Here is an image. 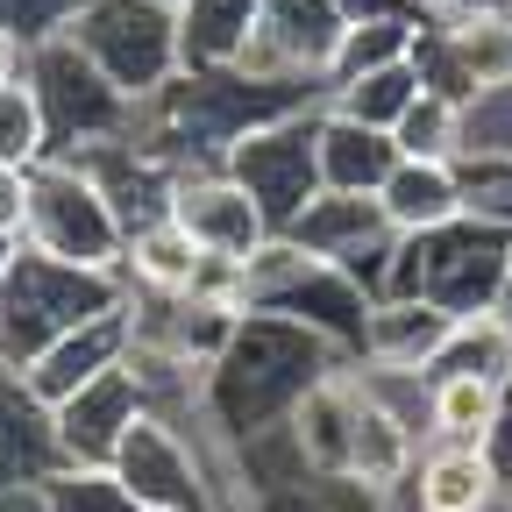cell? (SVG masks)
<instances>
[{
    "instance_id": "20",
    "label": "cell",
    "mask_w": 512,
    "mask_h": 512,
    "mask_svg": "<svg viewBox=\"0 0 512 512\" xmlns=\"http://www.w3.org/2000/svg\"><path fill=\"white\" fill-rule=\"evenodd\" d=\"M377 207H384V221H392V235H406V242L470 214L463 207V171L456 164H420V157H399V171L377 192Z\"/></svg>"
},
{
    "instance_id": "8",
    "label": "cell",
    "mask_w": 512,
    "mask_h": 512,
    "mask_svg": "<svg viewBox=\"0 0 512 512\" xmlns=\"http://www.w3.org/2000/svg\"><path fill=\"white\" fill-rule=\"evenodd\" d=\"M107 470L128 484V498H136L143 512H214L228 498L221 456L171 413H143L136 427H128V441L114 448Z\"/></svg>"
},
{
    "instance_id": "34",
    "label": "cell",
    "mask_w": 512,
    "mask_h": 512,
    "mask_svg": "<svg viewBox=\"0 0 512 512\" xmlns=\"http://www.w3.org/2000/svg\"><path fill=\"white\" fill-rule=\"evenodd\" d=\"M29 171L36 164H0V228H15V235L29 221Z\"/></svg>"
},
{
    "instance_id": "39",
    "label": "cell",
    "mask_w": 512,
    "mask_h": 512,
    "mask_svg": "<svg viewBox=\"0 0 512 512\" xmlns=\"http://www.w3.org/2000/svg\"><path fill=\"white\" fill-rule=\"evenodd\" d=\"M22 64H29V50H22L8 29H0V86H8V79H22Z\"/></svg>"
},
{
    "instance_id": "3",
    "label": "cell",
    "mask_w": 512,
    "mask_h": 512,
    "mask_svg": "<svg viewBox=\"0 0 512 512\" xmlns=\"http://www.w3.org/2000/svg\"><path fill=\"white\" fill-rule=\"evenodd\" d=\"M128 306V278L121 271H86V264H64V256L22 249V264L0 278V363L29 370L57 335L86 328L100 313Z\"/></svg>"
},
{
    "instance_id": "36",
    "label": "cell",
    "mask_w": 512,
    "mask_h": 512,
    "mask_svg": "<svg viewBox=\"0 0 512 512\" xmlns=\"http://www.w3.org/2000/svg\"><path fill=\"white\" fill-rule=\"evenodd\" d=\"M512 0H420L427 22H470V15H505Z\"/></svg>"
},
{
    "instance_id": "7",
    "label": "cell",
    "mask_w": 512,
    "mask_h": 512,
    "mask_svg": "<svg viewBox=\"0 0 512 512\" xmlns=\"http://www.w3.org/2000/svg\"><path fill=\"white\" fill-rule=\"evenodd\" d=\"M512 278V235L491 228V221H448L434 235H413L399 242V271H392V292H420L434 299L441 313H491L498 285Z\"/></svg>"
},
{
    "instance_id": "23",
    "label": "cell",
    "mask_w": 512,
    "mask_h": 512,
    "mask_svg": "<svg viewBox=\"0 0 512 512\" xmlns=\"http://www.w3.org/2000/svg\"><path fill=\"white\" fill-rule=\"evenodd\" d=\"M256 15H264V0H185V8H178V57H185V72H228V64H242Z\"/></svg>"
},
{
    "instance_id": "21",
    "label": "cell",
    "mask_w": 512,
    "mask_h": 512,
    "mask_svg": "<svg viewBox=\"0 0 512 512\" xmlns=\"http://www.w3.org/2000/svg\"><path fill=\"white\" fill-rule=\"evenodd\" d=\"M392 171H399L392 128H363L335 107H320V185L328 192H384Z\"/></svg>"
},
{
    "instance_id": "35",
    "label": "cell",
    "mask_w": 512,
    "mask_h": 512,
    "mask_svg": "<svg viewBox=\"0 0 512 512\" xmlns=\"http://www.w3.org/2000/svg\"><path fill=\"white\" fill-rule=\"evenodd\" d=\"M484 456L498 463V477L512 484V384H505V399H498V420H491V434H484Z\"/></svg>"
},
{
    "instance_id": "33",
    "label": "cell",
    "mask_w": 512,
    "mask_h": 512,
    "mask_svg": "<svg viewBox=\"0 0 512 512\" xmlns=\"http://www.w3.org/2000/svg\"><path fill=\"white\" fill-rule=\"evenodd\" d=\"M79 8H86V0H0V29H8L22 50H36V43H50V36L72 29Z\"/></svg>"
},
{
    "instance_id": "10",
    "label": "cell",
    "mask_w": 512,
    "mask_h": 512,
    "mask_svg": "<svg viewBox=\"0 0 512 512\" xmlns=\"http://www.w3.org/2000/svg\"><path fill=\"white\" fill-rule=\"evenodd\" d=\"M320 107H328V100H320ZM320 107L256 128V136H242V143L221 157V171L249 192L256 207H264V221H271L278 235L306 214V200L328 192V185H320Z\"/></svg>"
},
{
    "instance_id": "17",
    "label": "cell",
    "mask_w": 512,
    "mask_h": 512,
    "mask_svg": "<svg viewBox=\"0 0 512 512\" xmlns=\"http://www.w3.org/2000/svg\"><path fill=\"white\" fill-rule=\"evenodd\" d=\"M121 356H128V306L86 320V328H72V335H57L22 377H29V392H36L43 406H64L72 392H86L93 377H107Z\"/></svg>"
},
{
    "instance_id": "31",
    "label": "cell",
    "mask_w": 512,
    "mask_h": 512,
    "mask_svg": "<svg viewBox=\"0 0 512 512\" xmlns=\"http://www.w3.org/2000/svg\"><path fill=\"white\" fill-rule=\"evenodd\" d=\"M463 207L470 221H491L512 235V157H463Z\"/></svg>"
},
{
    "instance_id": "13",
    "label": "cell",
    "mask_w": 512,
    "mask_h": 512,
    "mask_svg": "<svg viewBox=\"0 0 512 512\" xmlns=\"http://www.w3.org/2000/svg\"><path fill=\"white\" fill-rule=\"evenodd\" d=\"M171 221L200 242L207 256H235V264H249V256L278 235V228L264 221V207H256L221 164H185V171H178V185H171Z\"/></svg>"
},
{
    "instance_id": "27",
    "label": "cell",
    "mask_w": 512,
    "mask_h": 512,
    "mask_svg": "<svg viewBox=\"0 0 512 512\" xmlns=\"http://www.w3.org/2000/svg\"><path fill=\"white\" fill-rule=\"evenodd\" d=\"M427 377H491V384H505V377H512V342H505V328H498L491 313H463L456 328H448V342H441V356H434Z\"/></svg>"
},
{
    "instance_id": "42",
    "label": "cell",
    "mask_w": 512,
    "mask_h": 512,
    "mask_svg": "<svg viewBox=\"0 0 512 512\" xmlns=\"http://www.w3.org/2000/svg\"><path fill=\"white\" fill-rule=\"evenodd\" d=\"M157 8H185V0H157Z\"/></svg>"
},
{
    "instance_id": "15",
    "label": "cell",
    "mask_w": 512,
    "mask_h": 512,
    "mask_svg": "<svg viewBox=\"0 0 512 512\" xmlns=\"http://www.w3.org/2000/svg\"><path fill=\"white\" fill-rule=\"evenodd\" d=\"M505 477L477 441H427L392 512H505Z\"/></svg>"
},
{
    "instance_id": "28",
    "label": "cell",
    "mask_w": 512,
    "mask_h": 512,
    "mask_svg": "<svg viewBox=\"0 0 512 512\" xmlns=\"http://www.w3.org/2000/svg\"><path fill=\"white\" fill-rule=\"evenodd\" d=\"M399 157H420V164H463V100H441V93H420L406 107V121L392 128Z\"/></svg>"
},
{
    "instance_id": "38",
    "label": "cell",
    "mask_w": 512,
    "mask_h": 512,
    "mask_svg": "<svg viewBox=\"0 0 512 512\" xmlns=\"http://www.w3.org/2000/svg\"><path fill=\"white\" fill-rule=\"evenodd\" d=\"M0 512H43V484H8L0 491Z\"/></svg>"
},
{
    "instance_id": "1",
    "label": "cell",
    "mask_w": 512,
    "mask_h": 512,
    "mask_svg": "<svg viewBox=\"0 0 512 512\" xmlns=\"http://www.w3.org/2000/svg\"><path fill=\"white\" fill-rule=\"evenodd\" d=\"M342 356L306 335L299 320H278V313H242V328L228 335V349L214 356L207 370V392H200V413L185 427L200 434L207 448L235 456L242 441L271 434L299 413V399L313 392L320 377H335Z\"/></svg>"
},
{
    "instance_id": "30",
    "label": "cell",
    "mask_w": 512,
    "mask_h": 512,
    "mask_svg": "<svg viewBox=\"0 0 512 512\" xmlns=\"http://www.w3.org/2000/svg\"><path fill=\"white\" fill-rule=\"evenodd\" d=\"M50 136H43V107L29 93V79L0 86V164H43Z\"/></svg>"
},
{
    "instance_id": "26",
    "label": "cell",
    "mask_w": 512,
    "mask_h": 512,
    "mask_svg": "<svg viewBox=\"0 0 512 512\" xmlns=\"http://www.w3.org/2000/svg\"><path fill=\"white\" fill-rule=\"evenodd\" d=\"M420 93H427V86H420L413 57H406V64H384V72H363V79L335 86V93H328V107H335V114H349V121H363V128H399V121H406V107H413Z\"/></svg>"
},
{
    "instance_id": "11",
    "label": "cell",
    "mask_w": 512,
    "mask_h": 512,
    "mask_svg": "<svg viewBox=\"0 0 512 512\" xmlns=\"http://www.w3.org/2000/svg\"><path fill=\"white\" fill-rule=\"evenodd\" d=\"M306 256H328V264H342L370 299L392 292V271H399V242L392 221H384L377 192H320V200H306V214L285 228Z\"/></svg>"
},
{
    "instance_id": "24",
    "label": "cell",
    "mask_w": 512,
    "mask_h": 512,
    "mask_svg": "<svg viewBox=\"0 0 512 512\" xmlns=\"http://www.w3.org/2000/svg\"><path fill=\"white\" fill-rule=\"evenodd\" d=\"M420 8L413 15H370V22H349L342 43H335V64H328V93L363 79V72H384V64H406L413 43H420Z\"/></svg>"
},
{
    "instance_id": "16",
    "label": "cell",
    "mask_w": 512,
    "mask_h": 512,
    "mask_svg": "<svg viewBox=\"0 0 512 512\" xmlns=\"http://www.w3.org/2000/svg\"><path fill=\"white\" fill-rule=\"evenodd\" d=\"M456 313H441L434 299L420 292H384L370 306V335H363V370H384V377H427Z\"/></svg>"
},
{
    "instance_id": "14",
    "label": "cell",
    "mask_w": 512,
    "mask_h": 512,
    "mask_svg": "<svg viewBox=\"0 0 512 512\" xmlns=\"http://www.w3.org/2000/svg\"><path fill=\"white\" fill-rule=\"evenodd\" d=\"M150 413V392L136 384V370H128V356L93 377L86 392H72L64 406H50V427H57V456L64 463H114V448L128 441V427H136Z\"/></svg>"
},
{
    "instance_id": "6",
    "label": "cell",
    "mask_w": 512,
    "mask_h": 512,
    "mask_svg": "<svg viewBox=\"0 0 512 512\" xmlns=\"http://www.w3.org/2000/svg\"><path fill=\"white\" fill-rule=\"evenodd\" d=\"M22 242L43 249V256H64V264H86V271H121L128 264V221L114 214V200L100 192V178L79 157H43L29 171Z\"/></svg>"
},
{
    "instance_id": "5",
    "label": "cell",
    "mask_w": 512,
    "mask_h": 512,
    "mask_svg": "<svg viewBox=\"0 0 512 512\" xmlns=\"http://www.w3.org/2000/svg\"><path fill=\"white\" fill-rule=\"evenodd\" d=\"M22 79L43 107V136H50V157H86L100 143H121L143 128V107L128 100L100 64L72 43V36H50L29 50Z\"/></svg>"
},
{
    "instance_id": "32",
    "label": "cell",
    "mask_w": 512,
    "mask_h": 512,
    "mask_svg": "<svg viewBox=\"0 0 512 512\" xmlns=\"http://www.w3.org/2000/svg\"><path fill=\"white\" fill-rule=\"evenodd\" d=\"M463 157H512V86L463 100Z\"/></svg>"
},
{
    "instance_id": "29",
    "label": "cell",
    "mask_w": 512,
    "mask_h": 512,
    "mask_svg": "<svg viewBox=\"0 0 512 512\" xmlns=\"http://www.w3.org/2000/svg\"><path fill=\"white\" fill-rule=\"evenodd\" d=\"M43 512H143L107 463H57L43 477Z\"/></svg>"
},
{
    "instance_id": "2",
    "label": "cell",
    "mask_w": 512,
    "mask_h": 512,
    "mask_svg": "<svg viewBox=\"0 0 512 512\" xmlns=\"http://www.w3.org/2000/svg\"><path fill=\"white\" fill-rule=\"evenodd\" d=\"M328 93L320 86H285V79H249V72H178L150 107H143V136L171 164H221L242 136L271 128L285 114H306Z\"/></svg>"
},
{
    "instance_id": "40",
    "label": "cell",
    "mask_w": 512,
    "mask_h": 512,
    "mask_svg": "<svg viewBox=\"0 0 512 512\" xmlns=\"http://www.w3.org/2000/svg\"><path fill=\"white\" fill-rule=\"evenodd\" d=\"M22 249H29V242H22L15 228H0V278H8V271L22 264Z\"/></svg>"
},
{
    "instance_id": "41",
    "label": "cell",
    "mask_w": 512,
    "mask_h": 512,
    "mask_svg": "<svg viewBox=\"0 0 512 512\" xmlns=\"http://www.w3.org/2000/svg\"><path fill=\"white\" fill-rule=\"evenodd\" d=\"M491 320H498V328H505V342H512V278L498 285V299H491Z\"/></svg>"
},
{
    "instance_id": "43",
    "label": "cell",
    "mask_w": 512,
    "mask_h": 512,
    "mask_svg": "<svg viewBox=\"0 0 512 512\" xmlns=\"http://www.w3.org/2000/svg\"><path fill=\"white\" fill-rule=\"evenodd\" d=\"M505 512H512V491H505Z\"/></svg>"
},
{
    "instance_id": "18",
    "label": "cell",
    "mask_w": 512,
    "mask_h": 512,
    "mask_svg": "<svg viewBox=\"0 0 512 512\" xmlns=\"http://www.w3.org/2000/svg\"><path fill=\"white\" fill-rule=\"evenodd\" d=\"M57 427L50 406L29 392V377L15 363H0V491L8 484H43L57 470Z\"/></svg>"
},
{
    "instance_id": "37",
    "label": "cell",
    "mask_w": 512,
    "mask_h": 512,
    "mask_svg": "<svg viewBox=\"0 0 512 512\" xmlns=\"http://www.w3.org/2000/svg\"><path fill=\"white\" fill-rule=\"evenodd\" d=\"M342 22H370V15H413L420 0H335Z\"/></svg>"
},
{
    "instance_id": "4",
    "label": "cell",
    "mask_w": 512,
    "mask_h": 512,
    "mask_svg": "<svg viewBox=\"0 0 512 512\" xmlns=\"http://www.w3.org/2000/svg\"><path fill=\"white\" fill-rule=\"evenodd\" d=\"M370 292L328 264V256H306L292 235H271L249 256V313H278L299 320L306 335H320L342 363H363V335H370Z\"/></svg>"
},
{
    "instance_id": "9",
    "label": "cell",
    "mask_w": 512,
    "mask_h": 512,
    "mask_svg": "<svg viewBox=\"0 0 512 512\" xmlns=\"http://www.w3.org/2000/svg\"><path fill=\"white\" fill-rule=\"evenodd\" d=\"M64 36H72L136 107H150L185 72V57H178V8H157V0H86L79 22Z\"/></svg>"
},
{
    "instance_id": "22",
    "label": "cell",
    "mask_w": 512,
    "mask_h": 512,
    "mask_svg": "<svg viewBox=\"0 0 512 512\" xmlns=\"http://www.w3.org/2000/svg\"><path fill=\"white\" fill-rule=\"evenodd\" d=\"M200 264H207V249L192 242L171 214L143 221V228H128V292H150V299H185L192 285H200Z\"/></svg>"
},
{
    "instance_id": "12",
    "label": "cell",
    "mask_w": 512,
    "mask_h": 512,
    "mask_svg": "<svg viewBox=\"0 0 512 512\" xmlns=\"http://www.w3.org/2000/svg\"><path fill=\"white\" fill-rule=\"evenodd\" d=\"M342 8L335 0H264V15L249 29V50L235 72L249 79H285V86H320L328 93V64L342 43Z\"/></svg>"
},
{
    "instance_id": "25",
    "label": "cell",
    "mask_w": 512,
    "mask_h": 512,
    "mask_svg": "<svg viewBox=\"0 0 512 512\" xmlns=\"http://www.w3.org/2000/svg\"><path fill=\"white\" fill-rule=\"evenodd\" d=\"M505 384H491V377H427V441H477L484 448Z\"/></svg>"
},
{
    "instance_id": "19",
    "label": "cell",
    "mask_w": 512,
    "mask_h": 512,
    "mask_svg": "<svg viewBox=\"0 0 512 512\" xmlns=\"http://www.w3.org/2000/svg\"><path fill=\"white\" fill-rule=\"evenodd\" d=\"M306 470L328 484V477H349V434H356V363H342L335 377H320L313 392L299 399V413L285 420Z\"/></svg>"
}]
</instances>
